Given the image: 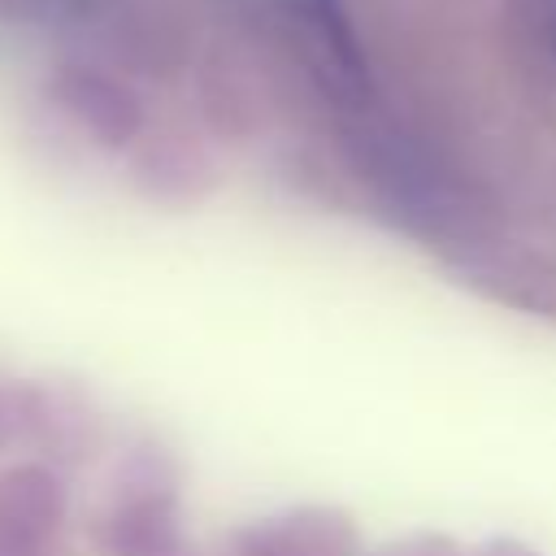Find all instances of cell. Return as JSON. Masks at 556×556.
Returning <instances> with one entry per match:
<instances>
[{
  "label": "cell",
  "mask_w": 556,
  "mask_h": 556,
  "mask_svg": "<svg viewBox=\"0 0 556 556\" xmlns=\"http://www.w3.org/2000/svg\"><path fill=\"white\" fill-rule=\"evenodd\" d=\"M526 4H530L534 22L543 26V39H547V48H552V61H556V0H526Z\"/></svg>",
  "instance_id": "obj_1"
}]
</instances>
